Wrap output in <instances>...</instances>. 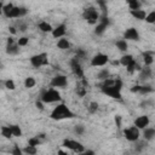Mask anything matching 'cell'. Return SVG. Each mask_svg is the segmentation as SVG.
<instances>
[{
  "mask_svg": "<svg viewBox=\"0 0 155 155\" xmlns=\"http://www.w3.org/2000/svg\"><path fill=\"white\" fill-rule=\"evenodd\" d=\"M50 117L52 120L59 121V120H65V119H73L75 117V114L64 103H59L58 105L53 108V110L50 114Z\"/></svg>",
  "mask_w": 155,
  "mask_h": 155,
  "instance_id": "cell-1",
  "label": "cell"
},
{
  "mask_svg": "<svg viewBox=\"0 0 155 155\" xmlns=\"http://www.w3.org/2000/svg\"><path fill=\"white\" fill-rule=\"evenodd\" d=\"M40 99L44 103H56V102H61L62 97L58 90H56L54 87H51V88H46L42 91Z\"/></svg>",
  "mask_w": 155,
  "mask_h": 155,
  "instance_id": "cell-2",
  "label": "cell"
},
{
  "mask_svg": "<svg viewBox=\"0 0 155 155\" xmlns=\"http://www.w3.org/2000/svg\"><path fill=\"white\" fill-rule=\"evenodd\" d=\"M99 12L94 6H88L82 12V17L88 23V24H97L98 19H99Z\"/></svg>",
  "mask_w": 155,
  "mask_h": 155,
  "instance_id": "cell-3",
  "label": "cell"
},
{
  "mask_svg": "<svg viewBox=\"0 0 155 155\" xmlns=\"http://www.w3.org/2000/svg\"><path fill=\"white\" fill-rule=\"evenodd\" d=\"M30 64L34 68H40L48 64V54L46 52H40L30 57Z\"/></svg>",
  "mask_w": 155,
  "mask_h": 155,
  "instance_id": "cell-4",
  "label": "cell"
},
{
  "mask_svg": "<svg viewBox=\"0 0 155 155\" xmlns=\"http://www.w3.org/2000/svg\"><path fill=\"white\" fill-rule=\"evenodd\" d=\"M64 148H67V149H69V150H71L73 153H76V154H84V151L86 150L85 149V147L80 143V142H78V140H74V139H64L63 140V144H62Z\"/></svg>",
  "mask_w": 155,
  "mask_h": 155,
  "instance_id": "cell-5",
  "label": "cell"
},
{
  "mask_svg": "<svg viewBox=\"0 0 155 155\" xmlns=\"http://www.w3.org/2000/svg\"><path fill=\"white\" fill-rule=\"evenodd\" d=\"M139 131H140V130L133 125V126L126 127V128L122 131V133H124V137H125L128 142L134 143V142H136V140H138V139H139V137H140V132H139Z\"/></svg>",
  "mask_w": 155,
  "mask_h": 155,
  "instance_id": "cell-6",
  "label": "cell"
},
{
  "mask_svg": "<svg viewBox=\"0 0 155 155\" xmlns=\"http://www.w3.org/2000/svg\"><path fill=\"white\" fill-rule=\"evenodd\" d=\"M101 91L114 99H121V90H119L114 84L109 86H101Z\"/></svg>",
  "mask_w": 155,
  "mask_h": 155,
  "instance_id": "cell-7",
  "label": "cell"
},
{
  "mask_svg": "<svg viewBox=\"0 0 155 155\" xmlns=\"http://www.w3.org/2000/svg\"><path fill=\"white\" fill-rule=\"evenodd\" d=\"M50 85H51V87H54V88H64L68 85V79H67L65 75L58 74V75H54L51 79Z\"/></svg>",
  "mask_w": 155,
  "mask_h": 155,
  "instance_id": "cell-8",
  "label": "cell"
},
{
  "mask_svg": "<svg viewBox=\"0 0 155 155\" xmlns=\"http://www.w3.org/2000/svg\"><path fill=\"white\" fill-rule=\"evenodd\" d=\"M109 62V57L105 53H97L91 58V65L92 67H103Z\"/></svg>",
  "mask_w": 155,
  "mask_h": 155,
  "instance_id": "cell-9",
  "label": "cell"
},
{
  "mask_svg": "<svg viewBox=\"0 0 155 155\" xmlns=\"http://www.w3.org/2000/svg\"><path fill=\"white\" fill-rule=\"evenodd\" d=\"M124 39L127 41H139L140 40V35L138 33V30L133 27L127 28L124 33Z\"/></svg>",
  "mask_w": 155,
  "mask_h": 155,
  "instance_id": "cell-10",
  "label": "cell"
},
{
  "mask_svg": "<svg viewBox=\"0 0 155 155\" xmlns=\"http://www.w3.org/2000/svg\"><path fill=\"white\" fill-rule=\"evenodd\" d=\"M70 68H71V71L75 76H78L79 79H82L84 78V70L81 68V64L79 62V59L75 57V58H71L70 61Z\"/></svg>",
  "mask_w": 155,
  "mask_h": 155,
  "instance_id": "cell-11",
  "label": "cell"
},
{
  "mask_svg": "<svg viewBox=\"0 0 155 155\" xmlns=\"http://www.w3.org/2000/svg\"><path fill=\"white\" fill-rule=\"evenodd\" d=\"M27 13H28V10L25 7H23V6H13V8L10 12L8 18H21V17H24Z\"/></svg>",
  "mask_w": 155,
  "mask_h": 155,
  "instance_id": "cell-12",
  "label": "cell"
},
{
  "mask_svg": "<svg viewBox=\"0 0 155 155\" xmlns=\"http://www.w3.org/2000/svg\"><path fill=\"white\" fill-rule=\"evenodd\" d=\"M149 124H150V119H149V116H147V115H140V116L136 117L133 125H134L136 127H138L139 130H144L145 127L149 126Z\"/></svg>",
  "mask_w": 155,
  "mask_h": 155,
  "instance_id": "cell-13",
  "label": "cell"
},
{
  "mask_svg": "<svg viewBox=\"0 0 155 155\" xmlns=\"http://www.w3.org/2000/svg\"><path fill=\"white\" fill-rule=\"evenodd\" d=\"M65 33H67V25H65V23H62V24H58L56 28H53L51 34L54 39H59V38H63L65 35Z\"/></svg>",
  "mask_w": 155,
  "mask_h": 155,
  "instance_id": "cell-14",
  "label": "cell"
},
{
  "mask_svg": "<svg viewBox=\"0 0 155 155\" xmlns=\"http://www.w3.org/2000/svg\"><path fill=\"white\" fill-rule=\"evenodd\" d=\"M151 74H153V71H151L150 65H144V68H142V69L139 70V79H140L142 81L149 80V79L151 78Z\"/></svg>",
  "mask_w": 155,
  "mask_h": 155,
  "instance_id": "cell-15",
  "label": "cell"
},
{
  "mask_svg": "<svg viewBox=\"0 0 155 155\" xmlns=\"http://www.w3.org/2000/svg\"><path fill=\"white\" fill-rule=\"evenodd\" d=\"M130 13L133 18H136L137 21H144L145 19V16H147V12L142 8H138V10H130Z\"/></svg>",
  "mask_w": 155,
  "mask_h": 155,
  "instance_id": "cell-16",
  "label": "cell"
},
{
  "mask_svg": "<svg viewBox=\"0 0 155 155\" xmlns=\"http://www.w3.org/2000/svg\"><path fill=\"white\" fill-rule=\"evenodd\" d=\"M142 131H143V138L145 140L150 142V140H153L155 138V128H153V127H145Z\"/></svg>",
  "mask_w": 155,
  "mask_h": 155,
  "instance_id": "cell-17",
  "label": "cell"
},
{
  "mask_svg": "<svg viewBox=\"0 0 155 155\" xmlns=\"http://www.w3.org/2000/svg\"><path fill=\"white\" fill-rule=\"evenodd\" d=\"M19 52V45L17 42H13V44H7L6 45V53L10 54V56H15V54H18Z\"/></svg>",
  "mask_w": 155,
  "mask_h": 155,
  "instance_id": "cell-18",
  "label": "cell"
},
{
  "mask_svg": "<svg viewBox=\"0 0 155 155\" xmlns=\"http://www.w3.org/2000/svg\"><path fill=\"white\" fill-rule=\"evenodd\" d=\"M38 28H39V30H41L42 33H52V30H53L52 25H51L48 22H46V21H41V22L38 24Z\"/></svg>",
  "mask_w": 155,
  "mask_h": 155,
  "instance_id": "cell-19",
  "label": "cell"
},
{
  "mask_svg": "<svg viewBox=\"0 0 155 155\" xmlns=\"http://www.w3.org/2000/svg\"><path fill=\"white\" fill-rule=\"evenodd\" d=\"M142 68H140V65H139V63L136 61V59H133L127 67H126V70H127V73H130V74H133L134 71H139Z\"/></svg>",
  "mask_w": 155,
  "mask_h": 155,
  "instance_id": "cell-20",
  "label": "cell"
},
{
  "mask_svg": "<svg viewBox=\"0 0 155 155\" xmlns=\"http://www.w3.org/2000/svg\"><path fill=\"white\" fill-rule=\"evenodd\" d=\"M57 47L59 50H68V48H70V42L64 36L63 38H59L58 41H57Z\"/></svg>",
  "mask_w": 155,
  "mask_h": 155,
  "instance_id": "cell-21",
  "label": "cell"
},
{
  "mask_svg": "<svg viewBox=\"0 0 155 155\" xmlns=\"http://www.w3.org/2000/svg\"><path fill=\"white\" fill-rule=\"evenodd\" d=\"M107 28H108V24L107 23L98 22L96 24V27H94V34L96 35H102V34H104V31L107 30Z\"/></svg>",
  "mask_w": 155,
  "mask_h": 155,
  "instance_id": "cell-22",
  "label": "cell"
},
{
  "mask_svg": "<svg viewBox=\"0 0 155 155\" xmlns=\"http://www.w3.org/2000/svg\"><path fill=\"white\" fill-rule=\"evenodd\" d=\"M75 92H76V94H78L79 97H85V94H86V92H87V88H86V86H85L81 81H79V82L76 84Z\"/></svg>",
  "mask_w": 155,
  "mask_h": 155,
  "instance_id": "cell-23",
  "label": "cell"
},
{
  "mask_svg": "<svg viewBox=\"0 0 155 155\" xmlns=\"http://www.w3.org/2000/svg\"><path fill=\"white\" fill-rule=\"evenodd\" d=\"M115 46H116V48H117L119 51H121V52H126L127 48H128L127 40H125V39H120V40H117V41L115 42Z\"/></svg>",
  "mask_w": 155,
  "mask_h": 155,
  "instance_id": "cell-24",
  "label": "cell"
},
{
  "mask_svg": "<svg viewBox=\"0 0 155 155\" xmlns=\"http://www.w3.org/2000/svg\"><path fill=\"white\" fill-rule=\"evenodd\" d=\"M133 59H134V58H133V56H132V54H130V53L122 54V56H121V58H120V64H121L122 67H127V65H128Z\"/></svg>",
  "mask_w": 155,
  "mask_h": 155,
  "instance_id": "cell-25",
  "label": "cell"
},
{
  "mask_svg": "<svg viewBox=\"0 0 155 155\" xmlns=\"http://www.w3.org/2000/svg\"><path fill=\"white\" fill-rule=\"evenodd\" d=\"M142 57H143V63H144V65H151V64L154 63V57H153L151 53H149V52H143Z\"/></svg>",
  "mask_w": 155,
  "mask_h": 155,
  "instance_id": "cell-26",
  "label": "cell"
},
{
  "mask_svg": "<svg viewBox=\"0 0 155 155\" xmlns=\"http://www.w3.org/2000/svg\"><path fill=\"white\" fill-rule=\"evenodd\" d=\"M1 136L6 139H11L13 137V133L11 131V127L10 126H2L1 127Z\"/></svg>",
  "mask_w": 155,
  "mask_h": 155,
  "instance_id": "cell-27",
  "label": "cell"
},
{
  "mask_svg": "<svg viewBox=\"0 0 155 155\" xmlns=\"http://www.w3.org/2000/svg\"><path fill=\"white\" fill-rule=\"evenodd\" d=\"M147 142H148V140H145L144 138H143V140H139V139L136 140V142H134V150H136L137 153H140L144 148H147Z\"/></svg>",
  "mask_w": 155,
  "mask_h": 155,
  "instance_id": "cell-28",
  "label": "cell"
},
{
  "mask_svg": "<svg viewBox=\"0 0 155 155\" xmlns=\"http://www.w3.org/2000/svg\"><path fill=\"white\" fill-rule=\"evenodd\" d=\"M109 76H110V71H109L107 68L101 69V70L98 71V74H97V79H98V80H101V81H103V80L108 79Z\"/></svg>",
  "mask_w": 155,
  "mask_h": 155,
  "instance_id": "cell-29",
  "label": "cell"
},
{
  "mask_svg": "<svg viewBox=\"0 0 155 155\" xmlns=\"http://www.w3.org/2000/svg\"><path fill=\"white\" fill-rule=\"evenodd\" d=\"M13 4H11V2H8V4H6V5H2V13H4V16L6 17V18H8V16H10V12H11V10L13 8Z\"/></svg>",
  "mask_w": 155,
  "mask_h": 155,
  "instance_id": "cell-30",
  "label": "cell"
},
{
  "mask_svg": "<svg viewBox=\"0 0 155 155\" xmlns=\"http://www.w3.org/2000/svg\"><path fill=\"white\" fill-rule=\"evenodd\" d=\"M35 85H36V81H35V79H34L33 76L25 78V80H24V86H25L27 88H33Z\"/></svg>",
  "mask_w": 155,
  "mask_h": 155,
  "instance_id": "cell-31",
  "label": "cell"
},
{
  "mask_svg": "<svg viewBox=\"0 0 155 155\" xmlns=\"http://www.w3.org/2000/svg\"><path fill=\"white\" fill-rule=\"evenodd\" d=\"M23 153H24V154H28V155H35V154L38 153V149H36V147L28 144V145L23 149Z\"/></svg>",
  "mask_w": 155,
  "mask_h": 155,
  "instance_id": "cell-32",
  "label": "cell"
},
{
  "mask_svg": "<svg viewBox=\"0 0 155 155\" xmlns=\"http://www.w3.org/2000/svg\"><path fill=\"white\" fill-rule=\"evenodd\" d=\"M10 127L13 133V137H22V130L18 125H10Z\"/></svg>",
  "mask_w": 155,
  "mask_h": 155,
  "instance_id": "cell-33",
  "label": "cell"
},
{
  "mask_svg": "<svg viewBox=\"0 0 155 155\" xmlns=\"http://www.w3.org/2000/svg\"><path fill=\"white\" fill-rule=\"evenodd\" d=\"M41 138L39 137V136H34V137H31V138H29L28 139V144H30V145H34V147H38V145H40L41 144Z\"/></svg>",
  "mask_w": 155,
  "mask_h": 155,
  "instance_id": "cell-34",
  "label": "cell"
},
{
  "mask_svg": "<svg viewBox=\"0 0 155 155\" xmlns=\"http://www.w3.org/2000/svg\"><path fill=\"white\" fill-rule=\"evenodd\" d=\"M98 108H99V104H98L97 102H91V103L88 104V107H87V109H88V113H91V114H94V113H97Z\"/></svg>",
  "mask_w": 155,
  "mask_h": 155,
  "instance_id": "cell-35",
  "label": "cell"
},
{
  "mask_svg": "<svg viewBox=\"0 0 155 155\" xmlns=\"http://www.w3.org/2000/svg\"><path fill=\"white\" fill-rule=\"evenodd\" d=\"M144 21H145L147 23H149V24H154V23H155V11H151V12L147 13Z\"/></svg>",
  "mask_w": 155,
  "mask_h": 155,
  "instance_id": "cell-36",
  "label": "cell"
},
{
  "mask_svg": "<svg viewBox=\"0 0 155 155\" xmlns=\"http://www.w3.org/2000/svg\"><path fill=\"white\" fill-rule=\"evenodd\" d=\"M4 85H5V87H6L7 90H10V91H13V90L16 88V84H15V81L11 80V79H7V80L4 82Z\"/></svg>",
  "mask_w": 155,
  "mask_h": 155,
  "instance_id": "cell-37",
  "label": "cell"
},
{
  "mask_svg": "<svg viewBox=\"0 0 155 155\" xmlns=\"http://www.w3.org/2000/svg\"><path fill=\"white\" fill-rule=\"evenodd\" d=\"M153 91H154V90H153L151 86H149V85H143V86H140L139 93H142V94H147V93H150V92H153Z\"/></svg>",
  "mask_w": 155,
  "mask_h": 155,
  "instance_id": "cell-38",
  "label": "cell"
},
{
  "mask_svg": "<svg viewBox=\"0 0 155 155\" xmlns=\"http://www.w3.org/2000/svg\"><path fill=\"white\" fill-rule=\"evenodd\" d=\"M97 4H98V6L101 7V10H102L103 15H107V13H108V8H107V2H105L104 0H97Z\"/></svg>",
  "mask_w": 155,
  "mask_h": 155,
  "instance_id": "cell-39",
  "label": "cell"
},
{
  "mask_svg": "<svg viewBox=\"0 0 155 155\" xmlns=\"http://www.w3.org/2000/svg\"><path fill=\"white\" fill-rule=\"evenodd\" d=\"M84 132H85V127H84L82 125H76V126H74V133H75V134L81 136V134H84Z\"/></svg>",
  "mask_w": 155,
  "mask_h": 155,
  "instance_id": "cell-40",
  "label": "cell"
},
{
  "mask_svg": "<svg viewBox=\"0 0 155 155\" xmlns=\"http://www.w3.org/2000/svg\"><path fill=\"white\" fill-rule=\"evenodd\" d=\"M28 42H29V38H27V36H22V38H19V39L17 40V44H18L19 46H27Z\"/></svg>",
  "mask_w": 155,
  "mask_h": 155,
  "instance_id": "cell-41",
  "label": "cell"
},
{
  "mask_svg": "<svg viewBox=\"0 0 155 155\" xmlns=\"http://www.w3.org/2000/svg\"><path fill=\"white\" fill-rule=\"evenodd\" d=\"M85 57H86V52H85L84 50L79 48V50L76 51V58H78V59H84Z\"/></svg>",
  "mask_w": 155,
  "mask_h": 155,
  "instance_id": "cell-42",
  "label": "cell"
},
{
  "mask_svg": "<svg viewBox=\"0 0 155 155\" xmlns=\"http://www.w3.org/2000/svg\"><path fill=\"white\" fill-rule=\"evenodd\" d=\"M22 153H23V149H19L17 145H15L13 149L11 150V154H13V155H22Z\"/></svg>",
  "mask_w": 155,
  "mask_h": 155,
  "instance_id": "cell-43",
  "label": "cell"
},
{
  "mask_svg": "<svg viewBox=\"0 0 155 155\" xmlns=\"http://www.w3.org/2000/svg\"><path fill=\"white\" fill-rule=\"evenodd\" d=\"M35 107H36L39 110H44V102H42L41 99L36 101V102H35Z\"/></svg>",
  "mask_w": 155,
  "mask_h": 155,
  "instance_id": "cell-44",
  "label": "cell"
},
{
  "mask_svg": "<svg viewBox=\"0 0 155 155\" xmlns=\"http://www.w3.org/2000/svg\"><path fill=\"white\" fill-rule=\"evenodd\" d=\"M121 122H122L121 116H120V115H116V116H115V124H116V126H117L119 128L121 127Z\"/></svg>",
  "mask_w": 155,
  "mask_h": 155,
  "instance_id": "cell-45",
  "label": "cell"
},
{
  "mask_svg": "<svg viewBox=\"0 0 155 155\" xmlns=\"http://www.w3.org/2000/svg\"><path fill=\"white\" fill-rule=\"evenodd\" d=\"M114 85H115V86H116V87H117L119 90H121V88H122V85H124V84H122V81H121L120 79H116V80L114 81Z\"/></svg>",
  "mask_w": 155,
  "mask_h": 155,
  "instance_id": "cell-46",
  "label": "cell"
},
{
  "mask_svg": "<svg viewBox=\"0 0 155 155\" xmlns=\"http://www.w3.org/2000/svg\"><path fill=\"white\" fill-rule=\"evenodd\" d=\"M18 29L21 30V31H25L27 30V24L25 23H18Z\"/></svg>",
  "mask_w": 155,
  "mask_h": 155,
  "instance_id": "cell-47",
  "label": "cell"
},
{
  "mask_svg": "<svg viewBox=\"0 0 155 155\" xmlns=\"http://www.w3.org/2000/svg\"><path fill=\"white\" fill-rule=\"evenodd\" d=\"M8 31H10L12 35H16V34H17V30H16L15 27H8Z\"/></svg>",
  "mask_w": 155,
  "mask_h": 155,
  "instance_id": "cell-48",
  "label": "cell"
},
{
  "mask_svg": "<svg viewBox=\"0 0 155 155\" xmlns=\"http://www.w3.org/2000/svg\"><path fill=\"white\" fill-rule=\"evenodd\" d=\"M139 90H140V86L137 85V86H133V87L131 88V92H138V93H139Z\"/></svg>",
  "mask_w": 155,
  "mask_h": 155,
  "instance_id": "cell-49",
  "label": "cell"
},
{
  "mask_svg": "<svg viewBox=\"0 0 155 155\" xmlns=\"http://www.w3.org/2000/svg\"><path fill=\"white\" fill-rule=\"evenodd\" d=\"M139 0H126V2L128 4V6L130 5H133V4H136V2H138Z\"/></svg>",
  "mask_w": 155,
  "mask_h": 155,
  "instance_id": "cell-50",
  "label": "cell"
},
{
  "mask_svg": "<svg viewBox=\"0 0 155 155\" xmlns=\"http://www.w3.org/2000/svg\"><path fill=\"white\" fill-rule=\"evenodd\" d=\"M84 154H86V155H92V154H94V151H93V150H85Z\"/></svg>",
  "mask_w": 155,
  "mask_h": 155,
  "instance_id": "cell-51",
  "label": "cell"
},
{
  "mask_svg": "<svg viewBox=\"0 0 155 155\" xmlns=\"http://www.w3.org/2000/svg\"><path fill=\"white\" fill-rule=\"evenodd\" d=\"M154 24H155V23H154Z\"/></svg>",
  "mask_w": 155,
  "mask_h": 155,
  "instance_id": "cell-52",
  "label": "cell"
}]
</instances>
